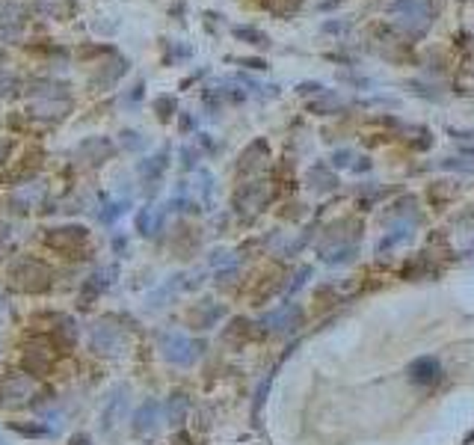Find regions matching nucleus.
<instances>
[{"mask_svg": "<svg viewBox=\"0 0 474 445\" xmlns=\"http://www.w3.org/2000/svg\"><path fill=\"white\" fill-rule=\"evenodd\" d=\"M48 246L54 250H62V253H75L77 243H87V229L83 226H65V229H54L48 238Z\"/></svg>", "mask_w": 474, "mask_h": 445, "instance_id": "nucleus-8", "label": "nucleus"}, {"mask_svg": "<svg viewBox=\"0 0 474 445\" xmlns=\"http://www.w3.org/2000/svg\"><path fill=\"white\" fill-rule=\"evenodd\" d=\"M9 285L15 291H24V294L48 291L50 288V270L39 258H21V261H15L12 270H9Z\"/></svg>", "mask_w": 474, "mask_h": 445, "instance_id": "nucleus-1", "label": "nucleus"}, {"mask_svg": "<svg viewBox=\"0 0 474 445\" xmlns=\"http://www.w3.org/2000/svg\"><path fill=\"white\" fill-rule=\"evenodd\" d=\"M0 309H4V294H0Z\"/></svg>", "mask_w": 474, "mask_h": 445, "instance_id": "nucleus-13", "label": "nucleus"}, {"mask_svg": "<svg viewBox=\"0 0 474 445\" xmlns=\"http://www.w3.org/2000/svg\"><path fill=\"white\" fill-rule=\"evenodd\" d=\"M187 410H190V398L184 392H172L166 401V422L169 424H181L187 419Z\"/></svg>", "mask_w": 474, "mask_h": 445, "instance_id": "nucleus-10", "label": "nucleus"}, {"mask_svg": "<svg viewBox=\"0 0 474 445\" xmlns=\"http://www.w3.org/2000/svg\"><path fill=\"white\" fill-rule=\"evenodd\" d=\"M9 431L21 434V436H50L48 427H45V424H36V422H30V424H24V422H9Z\"/></svg>", "mask_w": 474, "mask_h": 445, "instance_id": "nucleus-11", "label": "nucleus"}, {"mask_svg": "<svg viewBox=\"0 0 474 445\" xmlns=\"http://www.w3.org/2000/svg\"><path fill=\"white\" fill-rule=\"evenodd\" d=\"M89 348L101 356H118L125 348V333L122 326H116L113 321H98L89 333Z\"/></svg>", "mask_w": 474, "mask_h": 445, "instance_id": "nucleus-4", "label": "nucleus"}, {"mask_svg": "<svg viewBox=\"0 0 474 445\" xmlns=\"http://www.w3.org/2000/svg\"><path fill=\"white\" fill-rule=\"evenodd\" d=\"M33 392H36V389H33L30 377H21V374L9 377V380L4 383V392H0V398H4L0 404H4V407H24L33 398Z\"/></svg>", "mask_w": 474, "mask_h": 445, "instance_id": "nucleus-7", "label": "nucleus"}, {"mask_svg": "<svg viewBox=\"0 0 474 445\" xmlns=\"http://www.w3.org/2000/svg\"><path fill=\"white\" fill-rule=\"evenodd\" d=\"M72 445H92V442L87 434H77V436H72Z\"/></svg>", "mask_w": 474, "mask_h": 445, "instance_id": "nucleus-12", "label": "nucleus"}, {"mask_svg": "<svg viewBox=\"0 0 474 445\" xmlns=\"http://www.w3.org/2000/svg\"><path fill=\"white\" fill-rule=\"evenodd\" d=\"M299 321H302V312H299V306H294V303H285V306H279L276 312H270V315H264V326L267 329H273V333H291L294 326H299Z\"/></svg>", "mask_w": 474, "mask_h": 445, "instance_id": "nucleus-6", "label": "nucleus"}, {"mask_svg": "<svg viewBox=\"0 0 474 445\" xmlns=\"http://www.w3.org/2000/svg\"><path fill=\"white\" fill-rule=\"evenodd\" d=\"M128 404H131V386L128 383H116L104 404H101V416H98V427L104 436H113L118 427L125 424V413H128Z\"/></svg>", "mask_w": 474, "mask_h": 445, "instance_id": "nucleus-2", "label": "nucleus"}, {"mask_svg": "<svg viewBox=\"0 0 474 445\" xmlns=\"http://www.w3.org/2000/svg\"><path fill=\"white\" fill-rule=\"evenodd\" d=\"M160 419H163V407L160 401L155 398H148L137 407V413H133L131 419V431L133 436H140V439H148V436H155L158 434V427H160Z\"/></svg>", "mask_w": 474, "mask_h": 445, "instance_id": "nucleus-5", "label": "nucleus"}, {"mask_svg": "<svg viewBox=\"0 0 474 445\" xmlns=\"http://www.w3.org/2000/svg\"><path fill=\"white\" fill-rule=\"evenodd\" d=\"M0 445H4V436H0Z\"/></svg>", "mask_w": 474, "mask_h": 445, "instance_id": "nucleus-14", "label": "nucleus"}, {"mask_svg": "<svg viewBox=\"0 0 474 445\" xmlns=\"http://www.w3.org/2000/svg\"><path fill=\"white\" fill-rule=\"evenodd\" d=\"M160 356L166 362H172V366L187 368L199 356V344L190 336H184V333H163L160 336Z\"/></svg>", "mask_w": 474, "mask_h": 445, "instance_id": "nucleus-3", "label": "nucleus"}, {"mask_svg": "<svg viewBox=\"0 0 474 445\" xmlns=\"http://www.w3.org/2000/svg\"><path fill=\"white\" fill-rule=\"evenodd\" d=\"M439 377H442V362L433 359V356H421L409 366V380L412 383L427 386V383H436Z\"/></svg>", "mask_w": 474, "mask_h": 445, "instance_id": "nucleus-9", "label": "nucleus"}]
</instances>
